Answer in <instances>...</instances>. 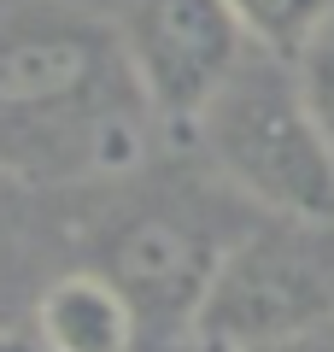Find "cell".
I'll list each match as a JSON object with an SVG mask.
<instances>
[{"instance_id":"6","label":"cell","mask_w":334,"mask_h":352,"mask_svg":"<svg viewBox=\"0 0 334 352\" xmlns=\"http://www.w3.org/2000/svg\"><path fill=\"white\" fill-rule=\"evenodd\" d=\"M36 340L47 352H135L141 317L106 270H71L41 294Z\"/></svg>"},{"instance_id":"7","label":"cell","mask_w":334,"mask_h":352,"mask_svg":"<svg viewBox=\"0 0 334 352\" xmlns=\"http://www.w3.org/2000/svg\"><path fill=\"white\" fill-rule=\"evenodd\" d=\"M223 6L235 12L252 53L287 59V65L334 24V0H223Z\"/></svg>"},{"instance_id":"9","label":"cell","mask_w":334,"mask_h":352,"mask_svg":"<svg viewBox=\"0 0 334 352\" xmlns=\"http://www.w3.org/2000/svg\"><path fill=\"white\" fill-rule=\"evenodd\" d=\"M270 352H334V323L311 329V335H299V340H282V346H270Z\"/></svg>"},{"instance_id":"2","label":"cell","mask_w":334,"mask_h":352,"mask_svg":"<svg viewBox=\"0 0 334 352\" xmlns=\"http://www.w3.org/2000/svg\"><path fill=\"white\" fill-rule=\"evenodd\" d=\"M194 135L229 176V188H241L287 229L334 223V147L311 118L287 59H247L194 124Z\"/></svg>"},{"instance_id":"5","label":"cell","mask_w":334,"mask_h":352,"mask_svg":"<svg viewBox=\"0 0 334 352\" xmlns=\"http://www.w3.org/2000/svg\"><path fill=\"white\" fill-rule=\"evenodd\" d=\"M217 264H223L217 241L170 212H141L106 241V276L124 288L135 317L141 323H176L182 335L194 329Z\"/></svg>"},{"instance_id":"4","label":"cell","mask_w":334,"mask_h":352,"mask_svg":"<svg viewBox=\"0 0 334 352\" xmlns=\"http://www.w3.org/2000/svg\"><path fill=\"white\" fill-rule=\"evenodd\" d=\"M124 47L153 118L188 129L211 112V100L252 59L235 12L223 0H135L124 24Z\"/></svg>"},{"instance_id":"3","label":"cell","mask_w":334,"mask_h":352,"mask_svg":"<svg viewBox=\"0 0 334 352\" xmlns=\"http://www.w3.org/2000/svg\"><path fill=\"white\" fill-rule=\"evenodd\" d=\"M329 323L334 270L287 229H264V235H247L241 247H223V264L188 335L217 352H270Z\"/></svg>"},{"instance_id":"1","label":"cell","mask_w":334,"mask_h":352,"mask_svg":"<svg viewBox=\"0 0 334 352\" xmlns=\"http://www.w3.org/2000/svg\"><path fill=\"white\" fill-rule=\"evenodd\" d=\"M153 124L118 24L65 0H24L0 18V176H118L141 164Z\"/></svg>"},{"instance_id":"10","label":"cell","mask_w":334,"mask_h":352,"mask_svg":"<svg viewBox=\"0 0 334 352\" xmlns=\"http://www.w3.org/2000/svg\"><path fill=\"white\" fill-rule=\"evenodd\" d=\"M0 352H47L36 335H0Z\"/></svg>"},{"instance_id":"8","label":"cell","mask_w":334,"mask_h":352,"mask_svg":"<svg viewBox=\"0 0 334 352\" xmlns=\"http://www.w3.org/2000/svg\"><path fill=\"white\" fill-rule=\"evenodd\" d=\"M293 76H299V94H305L311 118L322 124V135H329V147H334V24L293 59Z\"/></svg>"},{"instance_id":"11","label":"cell","mask_w":334,"mask_h":352,"mask_svg":"<svg viewBox=\"0 0 334 352\" xmlns=\"http://www.w3.org/2000/svg\"><path fill=\"white\" fill-rule=\"evenodd\" d=\"M188 352H217V346H205V340H194V335H188Z\"/></svg>"}]
</instances>
